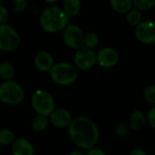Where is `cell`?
Masks as SVG:
<instances>
[{
    "mask_svg": "<svg viewBox=\"0 0 155 155\" xmlns=\"http://www.w3.org/2000/svg\"><path fill=\"white\" fill-rule=\"evenodd\" d=\"M68 137L78 148L89 150L97 145L100 139V130L97 124L86 116L73 119L67 128Z\"/></svg>",
    "mask_w": 155,
    "mask_h": 155,
    "instance_id": "1",
    "label": "cell"
},
{
    "mask_svg": "<svg viewBox=\"0 0 155 155\" xmlns=\"http://www.w3.org/2000/svg\"><path fill=\"white\" fill-rule=\"evenodd\" d=\"M70 17L62 7L50 5L45 7L40 15L39 24L41 28L48 34H58L69 24Z\"/></svg>",
    "mask_w": 155,
    "mask_h": 155,
    "instance_id": "2",
    "label": "cell"
},
{
    "mask_svg": "<svg viewBox=\"0 0 155 155\" xmlns=\"http://www.w3.org/2000/svg\"><path fill=\"white\" fill-rule=\"evenodd\" d=\"M50 78L57 85L68 86L74 84L78 78L77 68L66 62H59L54 64L50 70Z\"/></svg>",
    "mask_w": 155,
    "mask_h": 155,
    "instance_id": "3",
    "label": "cell"
},
{
    "mask_svg": "<svg viewBox=\"0 0 155 155\" xmlns=\"http://www.w3.org/2000/svg\"><path fill=\"white\" fill-rule=\"evenodd\" d=\"M31 106L36 114L49 116L55 109V100L52 94L44 89L35 90L30 99Z\"/></svg>",
    "mask_w": 155,
    "mask_h": 155,
    "instance_id": "4",
    "label": "cell"
},
{
    "mask_svg": "<svg viewBox=\"0 0 155 155\" xmlns=\"http://www.w3.org/2000/svg\"><path fill=\"white\" fill-rule=\"evenodd\" d=\"M25 91L14 80L4 81L0 84V102L7 105H16L23 102Z\"/></svg>",
    "mask_w": 155,
    "mask_h": 155,
    "instance_id": "5",
    "label": "cell"
},
{
    "mask_svg": "<svg viewBox=\"0 0 155 155\" xmlns=\"http://www.w3.org/2000/svg\"><path fill=\"white\" fill-rule=\"evenodd\" d=\"M21 44V37L18 32L9 24L0 25V51H15Z\"/></svg>",
    "mask_w": 155,
    "mask_h": 155,
    "instance_id": "6",
    "label": "cell"
},
{
    "mask_svg": "<svg viewBox=\"0 0 155 155\" xmlns=\"http://www.w3.org/2000/svg\"><path fill=\"white\" fill-rule=\"evenodd\" d=\"M62 34L63 40L69 48L77 50L84 46L85 34L78 25L68 24Z\"/></svg>",
    "mask_w": 155,
    "mask_h": 155,
    "instance_id": "7",
    "label": "cell"
},
{
    "mask_svg": "<svg viewBox=\"0 0 155 155\" xmlns=\"http://www.w3.org/2000/svg\"><path fill=\"white\" fill-rule=\"evenodd\" d=\"M74 66L82 71H88L97 64L96 52L93 48L83 46L75 50L74 56Z\"/></svg>",
    "mask_w": 155,
    "mask_h": 155,
    "instance_id": "8",
    "label": "cell"
},
{
    "mask_svg": "<svg viewBox=\"0 0 155 155\" xmlns=\"http://www.w3.org/2000/svg\"><path fill=\"white\" fill-rule=\"evenodd\" d=\"M134 35L137 40L143 45L155 44V23L151 20L142 21L135 26Z\"/></svg>",
    "mask_w": 155,
    "mask_h": 155,
    "instance_id": "9",
    "label": "cell"
},
{
    "mask_svg": "<svg viewBox=\"0 0 155 155\" xmlns=\"http://www.w3.org/2000/svg\"><path fill=\"white\" fill-rule=\"evenodd\" d=\"M97 64L104 69L113 68L119 63V53L112 47H104L96 53Z\"/></svg>",
    "mask_w": 155,
    "mask_h": 155,
    "instance_id": "10",
    "label": "cell"
},
{
    "mask_svg": "<svg viewBox=\"0 0 155 155\" xmlns=\"http://www.w3.org/2000/svg\"><path fill=\"white\" fill-rule=\"evenodd\" d=\"M48 118L50 124L57 129L68 128L74 119L70 111L65 108H55Z\"/></svg>",
    "mask_w": 155,
    "mask_h": 155,
    "instance_id": "11",
    "label": "cell"
},
{
    "mask_svg": "<svg viewBox=\"0 0 155 155\" xmlns=\"http://www.w3.org/2000/svg\"><path fill=\"white\" fill-rule=\"evenodd\" d=\"M54 64V59L48 51H39L35 55L34 64L35 68L40 72H50Z\"/></svg>",
    "mask_w": 155,
    "mask_h": 155,
    "instance_id": "12",
    "label": "cell"
},
{
    "mask_svg": "<svg viewBox=\"0 0 155 155\" xmlns=\"http://www.w3.org/2000/svg\"><path fill=\"white\" fill-rule=\"evenodd\" d=\"M12 155H35V147L25 138L15 139L11 145Z\"/></svg>",
    "mask_w": 155,
    "mask_h": 155,
    "instance_id": "13",
    "label": "cell"
},
{
    "mask_svg": "<svg viewBox=\"0 0 155 155\" xmlns=\"http://www.w3.org/2000/svg\"><path fill=\"white\" fill-rule=\"evenodd\" d=\"M147 122V114L142 110H134L132 112L129 118V124L132 131L136 132L141 130Z\"/></svg>",
    "mask_w": 155,
    "mask_h": 155,
    "instance_id": "14",
    "label": "cell"
},
{
    "mask_svg": "<svg viewBox=\"0 0 155 155\" xmlns=\"http://www.w3.org/2000/svg\"><path fill=\"white\" fill-rule=\"evenodd\" d=\"M62 8L70 18L75 17L82 9L81 0H64Z\"/></svg>",
    "mask_w": 155,
    "mask_h": 155,
    "instance_id": "15",
    "label": "cell"
},
{
    "mask_svg": "<svg viewBox=\"0 0 155 155\" xmlns=\"http://www.w3.org/2000/svg\"><path fill=\"white\" fill-rule=\"evenodd\" d=\"M110 6L119 14H126L133 7V0H110Z\"/></svg>",
    "mask_w": 155,
    "mask_h": 155,
    "instance_id": "16",
    "label": "cell"
},
{
    "mask_svg": "<svg viewBox=\"0 0 155 155\" xmlns=\"http://www.w3.org/2000/svg\"><path fill=\"white\" fill-rule=\"evenodd\" d=\"M49 124H50V122H49V118L47 116L36 114L31 122V126L34 131L41 133L47 129Z\"/></svg>",
    "mask_w": 155,
    "mask_h": 155,
    "instance_id": "17",
    "label": "cell"
},
{
    "mask_svg": "<svg viewBox=\"0 0 155 155\" xmlns=\"http://www.w3.org/2000/svg\"><path fill=\"white\" fill-rule=\"evenodd\" d=\"M15 75V69L13 64L9 62L0 63V78L4 81L13 80Z\"/></svg>",
    "mask_w": 155,
    "mask_h": 155,
    "instance_id": "18",
    "label": "cell"
},
{
    "mask_svg": "<svg viewBox=\"0 0 155 155\" xmlns=\"http://www.w3.org/2000/svg\"><path fill=\"white\" fill-rule=\"evenodd\" d=\"M15 133L7 128L0 129V145L1 146H11L15 140Z\"/></svg>",
    "mask_w": 155,
    "mask_h": 155,
    "instance_id": "19",
    "label": "cell"
},
{
    "mask_svg": "<svg viewBox=\"0 0 155 155\" xmlns=\"http://www.w3.org/2000/svg\"><path fill=\"white\" fill-rule=\"evenodd\" d=\"M126 22L133 26L138 25L143 21V12L133 7L126 14Z\"/></svg>",
    "mask_w": 155,
    "mask_h": 155,
    "instance_id": "20",
    "label": "cell"
},
{
    "mask_svg": "<svg viewBox=\"0 0 155 155\" xmlns=\"http://www.w3.org/2000/svg\"><path fill=\"white\" fill-rule=\"evenodd\" d=\"M133 5L134 8L145 12L154 7L155 0H133Z\"/></svg>",
    "mask_w": 155,
    "mask_h": 155,
    "instance_id": "21",
    "label": "cell"
},
{
    "mask_svg": "<svg viewBox=\"0 0 155 155\" xmlns=\"http://www.w3.org/2000/svg\"><path fill=\"white\" fill-rule=\"evenodd\" d=\"M99 43H100V38L96 33L90 32L84 35V46L94 49L95 47L98 46Z\"/></svg>",
    "mask_w": 155,
    "mask_h": 155,
    "instance_id": "22",
    "label": "cell"
},
{
    "mask_svg": "<svg viewBox=\"0 0 155 155\" xmlns=\"http://www.w3.org/2000/svg\"><path fill=\"white\" fill-rule=\"evenodd\" d=\"M114 132L115 134L119 136V137H126L128 136L131 132L132 129L130 127L129 123L126 122H121L119 124H117L114 127Z\"/></svg>",
    "mask_w": 155,
    "mask_h": 155,
    "instance_id": "23",
    "label": "cell"
},
{
    "mask_svg": "<svg viewBox=\"0 0 155 155\" xmlns=\"http://www.w3.org/2000/svg\"><path fill=\"white\" fill-rule=\"evenodd\" d=\"M143 97L148 104L155 105V84H150L145 87L143 91Z\"/></svg>",
    "mask_w": 155,
    "mask_h": 155,
    "instance_id": "24",
    "label": "cell"
},
{
    "mask_svg": "<svg viewBox=\"0 0 155 155\" xmlns=\"http://www.w3.org/2000/svg\"><path fill=\"white\" fill-rule=\"evenodd\" d=\"M13 4L15 13H22L28 8V2L26 0H13Z\"/></svg>",
    "mask_w": 155,
    "mask_h": 155,
    "instance_id": "25",
    "label": "cell"
},
{
    "mask_svg": "<svg viewBox=\"0 0 155 155\" xmlns=\"http://www.w3.org/2000/svg\"><path fill=\"white\" fill-rule=\"evenodd\" d=\"M147 123L153 130H155V105H153L147 114Z\"/></svg>",
    "mask_w": 155,
    "mask_h": 155,
    "instance_id": "26",
    "label": "cell"
},
{
    "mask_svg": "<svg viewBox=\"0 0 155 155\" xmlns=\"http://www.w3.org/2000/svg\"><path fill=\"white\" fill-rule=\"evenodd\" d=\"M9 18V12L7 8L0 4V25L7 23Z\"/></svg>",
    "mask_w": 155,
    "mask_h": 155,
    "instance_id": "27",
    "label": "cell"
},
{
    "mask_svg": "<svg viewBox=\"0 0 155 155\" xmlns=\"http://www.w3.org/2000/svg\"><path fill=\"white\" fill-rule=\"evenodd\" d=\"M85 155H107V154H106V153H105L102 148L97 147V145H96V146H94V147H93V148H91V149L87 150V153H86V154Z\"/></svg>",
    "mask_w": 155,
    "mask_h": 155,
    "instance_id": "28",
    "label": "cell"
},
{
    "mask_svg": "<svg viewBox=\"0 0 155 155\" xmlns=\"http://www.w3.org/2000/svg\"><path fill=\"white\" fill-rule=\"evenodd\" d=\"M128 155H149V154H148V153H147L145 150H143V149H142V148H134V149H133V150L129 153V154Z\"/></svg>",
    "mask_w": 155,
    "mask_h": 155,
    "instance_id": "29",
    "label": "cell"
},
{
    "mask_svg": "<svg viewBox=\"0 0 155 155\" xmlns=\"http://www.w3.org/2000/svg\"><path fill=\"white\" fill-rule=\"evenodd\" d=\"M67 155H85L84 153H83L81 151H73L71 153H69Z\"/></svg>",
    "mask_w": 155,
    "mask_h": 155,
    "instance_id": "30",
    "label": "cell"
},
{
    "mask_svg": "<svg viewBox=\"0 0 155 155\" xmlns=\"http://www.w3.org/2000/svg\"><path fill=\"white\" fill-rule=\"evenodd\" d=\"M45 2H46V3H48V4H54V3H56L58 0H44Z\"/></svg>",
    "mask_w": 155,
    "mask_h": 155,
    "instance_id": "31",
    "label": "cell"
},
{
    "mask_svg": "<svg viewBox=\"0 0 155 155\" xmlns=\"http://www.w3.org/2000/svg\"><path fill=\"white\" fill-rule=\"evenodd\" d=\"M2 2H3V0H0V4H1Z\"/></svg>",
    "mask_w": 155,
    "mask_h": 155,
    "instance_id": "32",
    "label": "cell"
}]
</instances>
